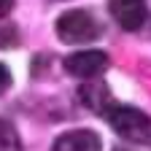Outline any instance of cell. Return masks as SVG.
Segmentation results:
<instances>
[{
	"label": "cell",
	"mask_w": 151,
	"mask_h": 151,
	"mask_svg": "<svg viewBox=\"0 0 151 151\" xmlns=\"http://www.w3.org/2000/svg\"><path fill=\"white\" fill-rule=\"evenodd\" d=\"M108 11L127 32L140 30L146 22V0H108Z\"/></svg>",
	"instance_id": "4"
},
{
	"label": "cell",
	"mask_w": 151,
	"mask_h": 151,
	"mask_svg": "<svg viewBox=\"0 0 151 151\" xmlns=\"http://www.w3.org/2000/svg\"><path fill=\"white\" fill-rule=\"evenodd\" d=\"M14 8V0H0V19L8 16V11Z\"/></svg>",
	"instance_id": "10"
},
{
	"label": "cell",
	"mask_w": 151,
	"mask_h": 151,
	"mask_svg": "<svg viewBox=\"0 0 151 151\" xmlns=\"http://www.w3.org/2000/svg\"><path fill=\"white\" fill-rule=\"evenodd\" d=\"M78 97L94 113H108V108H111V92H108V86L103 81H86L78 89Z\"/></svg>",
	"instance_id": "6"
},
{
	"label": "cell",
	"mask_w": 151,
	"mask_h": 151,
	"mask_svg": "<svg viewBox=\"0 0 151 151\" xmlns=\"http://www.w3.org/2000/svg\"><path fill=\"white\" fill-rule=\"evenodd\" d=\"M8 86H11V70H8L3 62H0V94H6Z\"/></svg>",
	"instance_id": "8"
},
{
	"label": "cell",
	"mask_w": 151,
	"mask_h": 151,
	"mask_svg": "<svg viewBox=\"0 0 151 151\" xmlns=\"http://www.w3.org/2000/svg\"><path fill=\"white\" fill-rule=\"evenodd\" d=\"M105 122L119 138L129 143H146L151 140V119L143 111L129 108V105H111L105 113Z\"/></svg>",
	"instance_id": "1"
},
{
	"label": "cell",
	"mask_w": 151,
	"mask_h": 151,
	"mask_svg": "<svg viewBox=\"0 0 151 151\" xmlns=\"http://www.w3.org/2000/svg\"><path fill=\"white\" fill-rule=\"evenodd\" d=\"M0 151H22V140H19L16 127L6 119H0Z\"/></svg>",
	"instance_id": "7"
},
{
	"label": "cell",
	"mask_w": 151,
	"mask_h": 151,
	"mask_svg": "<svg viewBox=\"0 0 151 151\" xmlns=\"http://www.w3.org/2000/svg\"><path fill=\"white\" fill-rule=\"evenodd\" d=\"M100 135L92 129H70L54 140L51 151H100Z\"/></svg>",
	"instance_id": "5"
},
{
	"label": "cell",
	"mask_w": 151,
	"mask_h": 151,
	"mask_svg": "<svg viewBox=\"0 0 151 151\" xmlns=\"http://www.w3.org/2000/svg\"><path fill=\"white\" fill-rule=\"evenodd\" d=\"M108 54L105 51H100V49H89V51H76V54H70V57H65V62H62V68L70 73V76H76V78H94V76H100L105 68H108Z\"/></svg>",
	"instance_id": "3"
},
{
	"label": "cell",
	"mask_w": 151,
	"mask_h": 151,
	"mask_svg": "<svg viewBox=\"0 0 151 151\" xmlns=\"http://www.w3.org/2000/svg\"><path fill=\"white\" fill-rule=\"evenodd\" d=\"M8 43H16V30L14 27H3L0 30V46H8Z\"/></svg>",
	"instance_id": "9"
},
{
	"label": "cell",
	"mask_w": 151,
	"mask_h": 151,
	"mask_svg": "<svg viewBox=\"0 0 151 151\" xmlns=\"http://www.w3.org/2000/svg\"><path fill=\"white\" fill-rule=\"evenodd\" d=\"M57 35L62 43H89L100 38V22L89 11L73 8L57 19Z\"/></svg>",
	"instance_id": "2"
},
{
	"label": "cell",
	"mask_w": 151,
	"mask_h": 151,
	"mask_svg": "<svg viewBox=\"0 0 151 151\" xmlns=\"http://www.w3.org/2000/svg\"><path fill=\"white\" fill-rule=\"evenodd\" d=\"M116 151H135V148H116Z\"/></svg>",
	"instance_id": "11"
}]
</instances>
